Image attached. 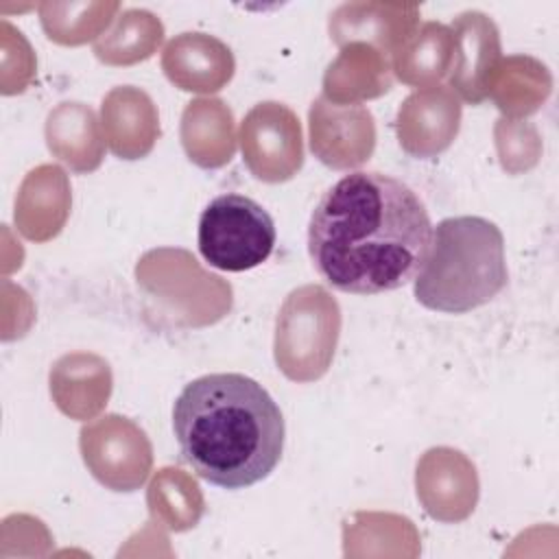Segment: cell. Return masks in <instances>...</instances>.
I'll list each match as a JSON object with an SVG mask.
<instances>
[{"instance_id": "obj_1", "label": "cell", "mask_w": 559, "mask_h": 559, "mask_svg": "<svg viewBox=\"0 0 559 559\" xmlns=\"http://www.w3.org/2000/svg\"><path fill=\"white\" fill-rule=\"evenodd\" d=\"M432 225L404 181L358 170L332 183L312 210L308 253L336 290L378 295L413 282L430 251Z\"/></svg>"}, {"instance_id": "obj_2", "label": "cell", "mask_w": 559, "mask_h": 559, "mask_svg": "<svg viewBox=\"0 0 559 559\" xmlns=\"http://www.w3.org/2000/svg\"><path fill=\"white\" fill-rule=\"evenodd\" d=\"M183 461L207 483L245 489L282 459L284 417L269 391L242 373H207L188 382L173 406Z\"/></svg>"}, {"instance_id": "obj_3", "label": "cell", "mask_w": 559, "mask_h": 559, "mask_svg": "<svg viewBox=\"0 0 559 559\" xmlns=\"http://www.w3.org/2000/svg\"><path fill=\"white\" fill-rule=\"evenodd\" d=\"M507 280L498 225L483 216H450L432 227L430 251L413 290L428 310L463 314L491 301Z\"/></svg>"}, {"instance_id": "obj_4", "label": "cell", "mask_w": 559, "mask_h": 559, "mask_svg": "<svg viewBox=\"0 0 559 559\" xmlns=\"http://www.w3.org/2000/svg\"><path fill=\"white\" fill-rule=\"evenodd\" d=\"M199 251L214 269L240 273L260 266L275 247V223L251 197H214L199 218Z\"/></svg>"}, {"instance_id": "obj_5", "label": "cell", "mask_w": 559, "mask_h": 559, "mask_svg": "<svg viewBox=\"0 0 559 559\" xmlns=\"http://www.w3.org/2000/svg\"><path fill=\"white\" fill-rule=\"evenodd\" d=\"M338 308L330 295L319 286H306L286 299L282 314L277 317L275 358L282 371L290 365L297 349L304 345V360L299 380H314L325 373L330 356L334 354L338 332H314L328 323H336ZM290 369V367H288Z\"/></svg>"}, {"instance_id": "obj_6", "label": "cell", "mask_w": 559, "mask_h": 559, "mask_svg": "<svg viewBox=\"0 0 559 559\" xmlns=\"http://www.w3.org/2000/svg\"><path fill=\"white\" fill-rule=\"evenodd\" d=\"M240 144L249 170L262 181L290 179L304 159L299 120L282 103L255 105L242 120Z\"/></svg>"}, {"instance_id": "obj_7", "label": "cell", "mask_w": 559, "mask_h": 559, "mask_svg": "<svg viewBox=\"0 0 559 559\" xmlns=\"http://www.w3.org/2000/svg\"><path fill=\"white\" fill-rule=\"evenodd\" d=\"M452 66L450 85L463 100L480 105L491 96L500 61V37L496 24L478 13H461L452 24Z\"/></svg>"}, {"instance_id": "obj_8", "label": "cell", "mask_w": 559, "mask_h": 559, "mask_svg": "<svg viewBox=\"0 0 559 559\" xmlns=\"http://www.w3.org/2000/svg\"><path fill=\"white\" fill-rule=\"evenodd\" d=\"M48 146L76 173L94 170L100 164L103 148L94 111L81 103H63L48 116Z\"/></svg>"}, {"instance_id": "obj_9", "label": "cell", "mask_w": 559, "mask_h": 559, "mask_svg": "<svg viewBox=\"0 0 559 559\" xmlns=\"http://www.w3.org/2000/svg\"><path fill=\"white\" fill-rule=\"evenodd\" d=\"M454 39L443 24L428 22L417 33H411L393 52V70L408 85H428L439 81L452 66Z\"/></svg>"}, {"instance_id": "obj_10", "label": "cell", "mask_w": 559, "mask_h": 559, "mask_svg": "<svg viewBox=\"0 0 559 559\" xmlns=\"http://www.w3.org/2000/svg\"><path fill=\"white\" fill-rule=\"evenodd\" d=\"M105 103H109L116 111H120L127 118V124L105 131L109 148L124 159L144 157L153 148L159 127H157V120H148V122H133V120L155 116L151 98L144 92L133 87H116L114 92H109Z\"/></svg>"}, {"instance_id": "obj_11", "label": "cell", "mask_w": 559, "mask_h": 559, "mask_svg": "<svg viewBox=\"0 0 559 559\" xmlns=\"http://www.w3.org/2000/svg\"><path fill=\"white\" fill-rule=\"evenodd\" d=\"M365 9L369 15H362L358 4H343L330 20L332 39L338 46H343L349 39L367 37V39L380 44L384 48V52L393 50V48L397 50L404 44V39L411 35L417 9L408 7L402 15L393 17V20L386 15L384 17L371 15V4H365Z\"/></svg>"}, {"instance_id": "obj_12", "label": "cell", "mask_w": 559, "mask_h": 559, "mask_svg": "<svg viewBox=\"0 0 559 559\" xmlns=\"http://www.w3.org/2000/svg\"><path fill=\"white\" fill-rule=\"evenodd\" d=\"M153 20L155 15L146 11H124L116 24V31L94 46L96 57L107 63H131L138 59H146L155 50V46H159V39H138L135 35Z\"/></svg>"}]
</instances>
